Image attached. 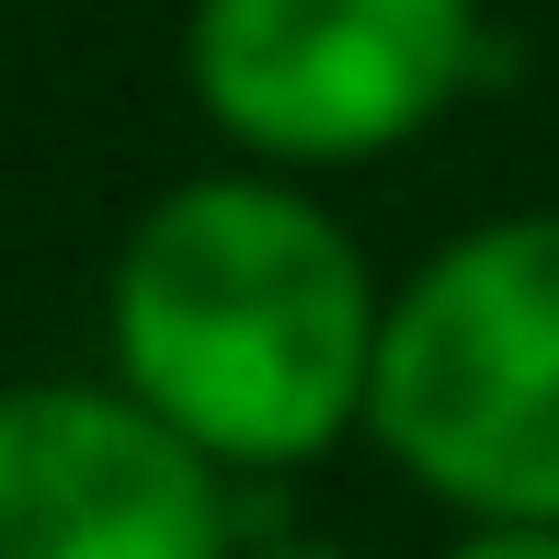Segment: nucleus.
Wrapping results in <instances>:
<instances>
[{"label": "nucleus", "instance_id": "f257e3e1", "mask_svg": "<svg viewBox=\"0 0 559 559\" xmlns=\"http://www.w3.org/2000/svg\"><path fill=\"white\" fill-rule=\"evenodd\" d=\"M377 332L389 274L320 183L263 160L148 194L104 274V377L228 479H297L366 435Z\"/></svg>", "mask_w": 559, "mask_h": 559}, {"label": "nucleus", "instance_id": "7ed1b4c3", "mask_svg": "<svg viewBox=\"0 0 559 559\" xmlns=\"http://www.w3.org/2000/svg\"><path fill=\"white\" fill-rule=\"evenodd\" d=\"M491 0H183V92L228 160L366 171L491 81Z\"/></svg>", "mask_w": 559, "mask_h": 559}, {"label": "nucleus", "instance_id": "f03ea898", "mask_svg": "<svg viewBox=\"0 0 559 559\" xmlns=\"http://www.w3.org/2000/svg\"><path fill=\"white\" fill-rule=\"evenodd\" d=\"M366 445L445 525H559V206L468 217L389 274Z\"/></svg>", "mask_w": 559, "mask_h": 559}, {"label": "nucleus", "instance_id": "20e7f679", "mask_svg": "<svg viewBox=\"0 0 559 559\" xmlns=\"http://www.w3.org/2000/svg\"><path fill=\"white\" fill-rule=\"evenodd\" d=\"M240 479L115 377L0 389V559H228Z\"/></svg>", "mask_w": 559, "mask_h": 559}, {"label": "nucleus", "instance_id": "423d86ee", "mask_svg": "<svg viewBox=\"0 0 559 559\" xmlns=\"http://www.w3.org/2000/svg\"><path fill=\"white\" fill-rule=\"evenodd\" d=\"M228 559H366V548H343V537H297V525H274V537H240Z\"/></svg>", "mask_w": 559, "mask_h": 559}, {"label": "nucleus", "instance_id": "39448f33", "mask_svg": "<svg viewBox=\"0 0 559 559\" xmlns=\"http://www.w3.org/2000/svg\"><path fill=\"white\" fill-rule=\"evenodd\" d=\"M435 559H559V525H445Z\"/></svg>", "mask_w": 559, "mask_h": 559}]
</instances>
